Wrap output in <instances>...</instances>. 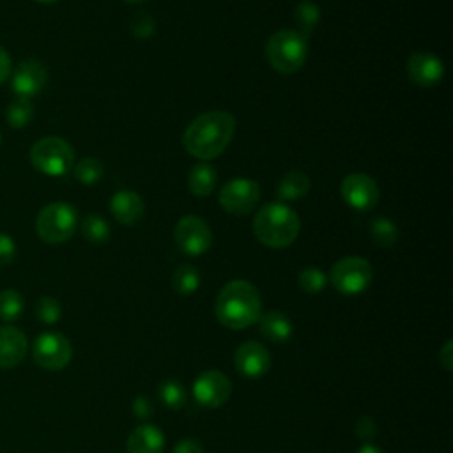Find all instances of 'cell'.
<instances>
[{
	"mask_svg": "<svg viewBox=\"0 0 453 453\" xmlns=\"http://www.w3.org/2000/svg\"><path fill=\"white\" fill-rule=\"evenodd\" d=\"M235 119L226 111H207L195 117L182 134L184 149L196 159L218 157L230 143Z\"/></svg>",
	"mask_w": 453,
	"mask_h": 453,
	"instance_id": "obj_1",
	"label": "cell"
},
{
	"mask_svg": "<svg viewBox=\"0 0 453 453\" xmlns=\"http://www.w3.org/2000/svg\"><path fill=\"white\" fill-rule=\"evenodd\" d=\"M214 311L218 320L230 329H246L258 322L262 311L260 294L246 280H234L221 287Z\"/></svg>",
	"mask_w": 453,
	"mask_h": 453,
	"instance_id": "obj_2",
	"label": "cell"
},
{
	"mask_svg": "<svg viewBox=\"0 0 453 453\" xmlns=\"http://www.w3.org/2000/svg\"><path fill=\"white\" fill-rule=\"evenodd\" d=\"M299 216L283 202L262 205L253 219L255 237L269 248H287L299 235Z\"/></svg>",
	"mask_w": 453,
	"mask_h": 453,
	"instance_id": "obj_3",
	"label": "cell"
},
{
	"mask_svg": "<svg viewBox=\"0 0 453 453\" xmlns=\"http://www.w3.org/2000/svg\"><path fill=\"white\" fill-rule=\"evenodd\" d=\"M306 37H303L297 30H278L265 42V58L269 65L281 74L299 71L306 62Z\"/></svg>",
	"mask_w": 453,
	"mask_h": 453,
	"instance_id": "obj_4",
	"label": "cell"
},
{
	"mask_svg": "<svg viewBox=\"0 0 453 453\" xmlns=\"http://www.w3.org/2000/svg\"><path fill=\"white\" fill-rule=\"evenodd\" d=\"M78 214L67 202H51L44 205L35 218V232L48 244H62L69 241L76 230Z\"/></svg>",
	"mask_w": 453,
	"mask_h": 453,
	"instance_id": "obj_5",
	"label": "cell"
},
{
	"mask_svg": "<svg viewBox=\"0 0 453 453\" xmlns=\"http://www.w3.org/2000/svg\"><path fill=\"white\" fill-rule=\"evenodd\" d=\"M30 163L44 175L60 177L74 166V150L64 138L46 136L32 145Z\"/></svg>",
	"mask_w": 453,
	"mask_h": 453,
	"instance_id": "obj_6",
	"label": "cell"
},
{
	"mask_svg": "<svg viewBox=\"0 0 453 453\" xmlns=\"http://www.w3.org/2000/svg\"><path fill=\"white\" fill-rule=\"evenodd\" d=\"M372 278V264L361 257H345L338 260L329 273L333 287L345 296H356L365 292L370 287Z\"/></svg>",
	"mask_w": 453,
	"mask_h": 453,
	"instance_id": "obj_7",
	"label": "cell"
},
{
	"mask_svg": "<svg viewBox=\"0 0 453 453\" xmlns=\"http://www.w3.org/2000/svg\"><path fill=\"white\" fill-rule=\"evenodd\" d=\"M32 357L42 370L57 372L69 365L73 357V347L67 336L57 331L41 333L32 343Z\"/></svg>",
	"mask_w": 453,
	"mask_h": 453,
	"instance_id": "obj_8",
	"label": "cell"
},
{
	"mask_svg": "<svg viewBox=\"0 0 453 453\" xmlns=\"http://www.w3.org/2000/svg\"><path fill=\"white\" fill-rule=\"evenodd\" d=\"M173 237L179 250L191 257L205 253L212 244V232L209 225L195 214H188L179 219L173 230Z\"/></svg>",
	"mask_w": 453,
	"mask_h": 453,
	"instance_id": "obj_9",
	"label": "cell"
},
{
	"mask_svg": "<svg viewBox=\"0 0 453 453\" xmlns=\"http://www.w3.org/2000/svg\"><path fill=\"white\" fill-rule=\"evenodd\" d=\"M260 198V186L251 179H232L219 191L221 207L235 216H244L255 209Z\"/></svg>",
	"mask_w": 453,
	"mask_h": 453,
	"instance_id": "obj_10",
	"label": "cell"
},
{
	"mask_svg": "<svg viewBox=\"0 0 453 453\" xmlns=\"http://www.w3.org/2000/svg\"><path fill=\"white\" fill-rule=\"evenodd\" d=\"M340 193L345 203L357 211H370L379 202V186L366 173H349L340 184Z\"/></svg>",
	"mask_w": 453,
	"mask_h": 453,
	"instance_id": "obj_11",
	"label": "cell"
},
{
	"mask_svg": "<svg viewBox=\"0 0 453 453\" xmlns=\"http://www.w3.org/2000/svg\"><path fill=\"white\" fill-rule=\"evenodd\" d=\"M232 393L230 380L225 373L218 370H207L200 373L193 382V396L195 400L209 409L221 407Z\"/></svg>",
	"mask_w": 453,
	"mask_h": 453,
	"instance_id": "obj_12",
	"label": "cell"
},
{
	"mask_svg": "<svg viewBox=\"0 0 453 453\" xmlns=\"http://www.w3.org/2000/svg\"><path fill=\"white\" fill-rule=\"evenodd\" d=\"M46 80H48L46 67L39 60L28 58L16 65L11 78V87L16 96L32 99L34 96L42 92V88L46 87Z\"/></svg>",
	"mask_w": 453,
	"mask_h": 453,
	"instance_id": "obj_13",
	"label": "cell"
},
{
	"mask_svg": "<svg viewBox=\"0 0 453 453\" xmlns=\"http://www.w3.org/2000/svg\"><path fill=\"white\" fill-rule=\"evenodd\" d=\"M235 368L250 379L262 377L271 368V356L258 342H244L235 350Z\"/></svg>",
	"mask_w": 453,
	"mask_h": 453,
	"instance_id": "obj_14",
	"label": "cell"
},
{
	"mask_svg": "<svg viewBox=\"0 0 453 453\" xmlns=\"http://www.w3.org/2000/svg\"><path fill=\"white\" fill-rule=\"evenodd\" d=\"M407 76L419 87H434L444 76V64L432 53H414L407 60Z\"/></svg>",
	"mask_w": 453,
	"mask_h": 453,
	"instance_id": "obj_15",
	"label": "cell"
},
{
	"mask_svg": "<svg viewBox=\"0 0 453 453\" xmlns=\"http://www.w3.org/2000/svg\"><path fill=\"white\" fill-rule=\"evenodd\" d=\"M27 334L16 326H0V370L16 368L27 356Z\"/></svg>",
	"mask_w": 453,
	"mask_h": 453,
	"instance_id": "obj_16",
	"label": "cell"
},
{
	"mask_svg": "<svg viewBox=\"0 0 453 453\" xmlns=\"http://www.w3.org/2000/svg\"><path fill=\"white\" fill-rule=\"evenodd\" d=\"M110 211L122 225H136L143 218V200L131 189H120L110 198Z\"/></svg>",
	"mask_w": 453,
	"mask_h": 453,
	"instance_id": "obj_17",
	"label": "cell"
},
{
	"mask_svg": "<svg viewBox=\"0 0 453 453\" xmlns=\"http://www.w3.org/2000/svg\"><path fill=\"white\" fill-rule=\"evenodd\" d=\"M163 448L165 437L161 430L154 425L136 426L126 441L127 453H163Z\"/></svg>",
	"mask_w": 453,
	"mask_h": 453,
	"instance_id": "obj_18",
	"label": "cell"
},
{
	"mask_svg": "<svg viewBox=\"0 0 453 453\" xmlns=\"http://www.w3.org/2000/svg\"><path fill=\"white\" fill-rule=\"evenodd\" d=\"M258 322H260V333L274 343H283L292 336L290 319L278 310L265 311L264 315H260Z\"/></svg>",
	"mask_w": 453,
	"mask_h": 453,
	"instance_id": "obj_19",
	"label": "cell"
},
{
	"mask_svg": "<svg viewBox=\"0 0 453 453\" xmlns=\"http://www.w3.org/2000/svg\"><path fill=\"white\" fill-rule=\"evenodd\" d=\"M188 186L195 196H207L216 186V170L209 163H196L188 173Z\"/></svg>",
	"mask_w": 453,
	"mask_h": 453,
	"instance_id": "obj_20",
	"label": "cell"
},
{
	"mask_svg": "<svg viewBox=\"0 0 453 453\" xmlns=\"http://www.w3.org/2000/svg\"><path fill=\"white\" fill-rule=\"evenodd\" d=\"M310 189V177L304 172L292 170L285 173L278 184L276 195L280 200H297L303 198Z\"/></svg>",
	"mask_w": 453,
	"mask_h": 453,
	"instance_id": "obj_21",
	"label": "cell"
},
{
	"mask_svg": "<svg viewBox=\"0 0 453 453\" xmlns=\"http://www.w3.org/2000/svg\"><path fill=\"white\" fill-rule=\"evenodd\" d=\"M34 117V106H32V101L28 97H19L16 96L9 106L5 108V119H7V124L19 129V127H25L30 124Z\"/></svg>",
	"mask_w": 453,
	"mask_h": 453,
	"instance_id": "obj_22",
	"label": "cell"
},
{
	"mask_svg": "<svg viewBox=\"0 0 453 453\" xmlns=\"http://www.w3.org/2000/svg\"><path fill=\"white\" fill-rule=\"evenodd\" d=\"M370 237L380 248H389L398 239L396 225L384 216H377L370 221Z\"/></svg>",
	"mask_w": 453,
	"mask_h": 453,
	"instance_id": "obj_23",
	"label": "cell"
},
{
	"mask_svg": "<svg viewBox=\"0 0 453 453\" xmlns=\"http://www.w3.org/2000/svg\"><path fill=\"white\" fill-rule=\"evenodd\" d=\"M25 301L16 288H5L0 292V320L5 324L18 320L23 315Z\"/></svg>",
	"mask_w": 453,
	"mask_h": 453,
	"instance_id": "obj_24",
	"label": "cell"
},
{
	"mask_svg": "<svg viewBox=\"0 0 453 453\" xmlns=\"http://www.w3.org/2000/svg\"><path fill=\"white\" fill-rule=\"evenodd\" d=\"M200 285V274L196 271V267L184 264L179 265L172 276V287L177 294L180 296H189L193 294Z\"/></svg>",
	"mask_w": 453,
	"mask_h": 453,
	"instance_id": "obj_25",
	"label": "cell"
},
{
	"mask_svg": "<svg viewBox=\"0 0 453 453\" xmlns=\"http://www.w3.org/2000/svg\"><path fill=\"white\" fill-rule=\"evenodd\" d=\"M294 18L299 23V34L303 37H308V35H311V32L315 30V27L320 19V9H319L317 4H313L310 0H304V2L296 5Z\"/></svg>",
	"mask_w": 453,
	"mask_h": 453,
	"instance_id": "obj_26",
	"label": "cell"
},
{
	"mask_svg": "<svg viewBox=\"0 0 453 453\" xmlns=\"http://www.w3.org/2000/svg\"><path fill=\"white\" fill-rule=\"evenodd\" d=\"M81 234L87 241L94 244H101L110 239V226L104 218L97 214H88L81 223Z\"/></svg>",
	"mask_w": 453,
	"mask_h": 453,
	"instance_id": "obj_27",
	"label": "cell"
},
{
	"mask_svg": "<svg viewBox=\"0 0 453 453\" xmlns=\"http://www.w3.org/2000/svg\"><path fill=\"white\" fill-rule=\"evenodd\" d=\"M159 398L168 409L179 411L186 405V389L179 380L170 379L159 386Z\"/></svg>",
	"mask_w": 453,
	"mask_h": 453,
	"instance_id": "obj_28",
	"label": "cell"
},
{
	"mask_svg": "<svg viewBox=\"0 0 453 453\" xmlns=\"http://www.w3.org/2000/svg\"><path fill=\"white\" fill-rule=\"evenodd\" d=\"M103 163L96 157H83L74 165V177L85 186L96 184L103 177Z\"/></svg>",
	"mask_w": 453,
	"mask_h": 453,
	"instance_id": "obj_29",
	"label": "cell"
},
{
	"mask_svg": "<svg viewBox=\"0 0 453 453\" xmlns=\"http://www.w3.org/2000/svg\"><path fill=\"white\" fill-rule=\"evenodd\" d=\"M34 313L35 317L42 322V324H55L60 320L62 317V306L60 303L51 297V296H42L35 301V306H34Z\"/></svg>",
	"mask_w": 453,
	"mask_h": 453,
	"instance_id": "obj_30",
	"label": "cell"
},
{
	"mask_svg": "<svg viewBox=\"0 0 453 453\" xmlns=\"http://www.w3.org/2000/svg\"><path fill=\"white\" fill-rule=\"evenodd\" d=\"M299 287L308 294H317L326 287V274L319 267H306L297 276Z\"/></svg>",
	"mask_w": 453,
	"mask_h": 453,
	"instance_id": "obj_31",
	"label": "cell"
},
{
	"mask_svg": "<svg viewBox=\"0 0 453 453\" xmlns=\"http://www.w3.org/2000/svg\"><path fill=\"white\" fill-rule=\"evenodd\" d=\"M156 23L154 18L149 16L145 11H138L131 19V30L138 39H147L154 34Z\"/></svg>",
	"mask_w": 453,
	"mask_h": 453,
	"instance_id": "obj_32",
	"label": "cell"
},
{
	"mask_svg": "<svg viewBox=\"0 0 453 453\" xmlns=\"http://www.w3.org/2000/svg\"><path fill=\"white\" fill-rule=\"evenodd\" d=\"M16 258V242L5 232H0V265H7Z\"/></svg>",
	"mask_w": 453,
	"mask_h": 453,
	"instance_id": "obj_33",
	"label": "cell"
},
{
	"mask_svg": "<svg viewBox=\"0 0 453 453\" xmlns=\"http://www.w3.org/2000/svg\"><path fill=\"white\" fill-rule=\"evenodd\" d=\"M375 432H377V426H375V423H373V419L372 418H368V416H363L357 423H356V434L361 437V439H372L373 435H375Z\"/></svg>",
	"mask_w": 453,
	"mask_h": 453,
	"instance_id": "obj_34",
	"label": "cell"
},
{
	"mask_svg": "<svg viewBox=\"0 0 453 453\" xmlns=\"http://www.w3.org/2000/svg\"><path fill=\"white\" fill-rule=\"evenodd\" d=\"M173 453H203V446L195 437H188L175 444Z\"/></svg>",
	"mask_w": 453,
	"mask_h": 453,
	"instance_id": "obj_35",
	"label": "cell"
},
{
	"mask_svg": "<svg viewBox=\"0 0 453 453\" xmlns=\"http://www.w3.org/2000/svg\"><path fill=\"white\" fill-rule=\"evenodd\" d=\"M133 411H134V416L140 419H145L152 414L150 402L145 396H136V400L133 402Z\"/></svg>",
	"mask_w": 453,
	"mask_h": 453,
	"instance_id": "obj_36",
	"label": "cell"
},
{
	"mask_svg": "<svg viewBox=\"0 0 453 453\" xmlns=\"http://www.w3.org/2000/svg\"><path fill=\"white\" fill-rule=\"evenodd\" d=\"M12 71V62H11V55L7 53L5 48L0 46V85L4 81H7L9 74Z\"/></svg>",
	"mask_w": 453,
	"mask_h": 453,
	"instance_id": "obj_37",
	"label": "cell"
},
{
	"mask_svg": "<svg viewBox=\"0 0 453 453\" xmlns=\"http://www.w3.org/2000/svg\"><path fill=\"white\" fill-rule=\"evenodd\" d=\"M439 359H441V363H442V366H444L446 370H451V342H446V343H444Z\"/></svg>",
	"mask_w": 453,
	"mask_h": 453,
	"instance_id": "obj_38",
	"label": "cell"
},
{
	"mask_svg": "<svg viewBox=\"0 0 453 453\" xmlns=\"http://www.w3.org/2000/svg\"><path fill=\"white\" fill-rule=\"evenodd\" d=\"M357 453H384L380 448H377V446H373V444H365V446H361L359 448V451Z\"/></svg>",
	"mask_w": 453,
	"mask_h": 453,
	"instance_id": "obj_39",
	"label": "cell"
},
{
	"mask_svg": "<svg viewBox=\"0 0 453 453\" xmlns=\"http://www.w3.org/2000/svg\"><path fill=\"white\" fill-rule=\"evenodd\" d=\"M35 2H39V4H53L57 0H35Z\"/></svg>",
	"mask_w": 453,
	"mask_h": 453,
	"instance_id": "obj_40",
	"label": "cell"
},
{
	"mask_svg": "<svg viewBox=\"0 0 453 453\" xmlns=\"http://www.w3.org/2000/svg\"><path fill=\"white\" fill-rule=\"evenodd\" d=\"M126 2H129V4H142V2H147V0H126Z\"/></svg>",
	"mask_w": 453,
	"mask_h": 453,
	"instance_id": "obj_41",
	"label": "cell"
},
{
	"mask_svg": "<svg viewBox=\"0 0 453 453\" xmlns=\"http://www.w3.org/2000/svg\"><path fill=\"white\" fill-rule=\"evenodd\" d=\"M0 145H2V133H0Z\"/></svg>",
	"mask_w": 453,
	"mask_h": 453,
	"instance_id": "obj_42",
	"label": "cell"
}]
</instances>
